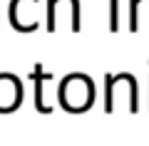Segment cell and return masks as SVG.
Masks as SVG:
<instances>
[{"label":"cell","instance_id":"cell-1","mask_svg":"<svg viewBox=\"0 0 149 146\" xmlns=\"http://www.w3.org/2000/svg\"><path fill=\"white\" fill-rule=\"evenodd\" d=\"M95 102V82L82 72H72L60 82V104L65 111H87Z\"/></svg>","mask_w":149,"mask_h":146},{"label":"cell","instance_id":"cell-2","mask_svg":"<svg viewBox=\"0 0 149 146\" xmlns=\"http://www.w3.org/2000/svg\"><path fill=\"white\" fill-rule=\"evenodd\" d=\"M37 0H13L10 3V25L17 32H32L37 30Z\"/></svg>","mask_w":149,"mask_h":146},{"label":"cell","instance_id":"cell-3","mask_svg":"<svg viewBox=\"0 0 149 146\" xmlns=\"http://www.w3.org/2000/svg\"><path fill=\"white\" fill-rule=\"evenodd\" d=\"M22 104V84L15 74H0V114H10Z\"/></svg>","mask_w":149,"mask_h":146},{"label":"cell","instance_id":"cell-4","mask_svg":"<svg viewBox=\"0 0 149 146\" xmlns=\"http://www.w3.org/2000/svg\"><path fill=\"white\" fill-rule=\"evenodd\" d=\"M32 79H35V109L40 111V114H52V104L45 102V82H50L52 74H45L42 64L37 62L35 69H32Z\"/></svg>","mask_w":149,"mask_h":146},{"label":"cell","instance_id":"cell-5","mask_svg":"<svg viewBox=\"0 0 149 146\" xmlns=\"http://www.w3.org/2000/svg\"><path fill=\"white\" fill-rule=\"evenodd\" d=\"M57 5H60V0H47V15H45L47 32H55V27H57Z\"/></svg>","mask_w":149,"mask_h":146},{"label":"cell","instance_id":"cell-6","mask_svg":"<svg viewBox=\"0 0 149 146\" xmlns=\"http://www.w3.org/2000/svg\"><path fill=\"white\" fill-rule=\"evenodd\" d=\"M144 0H129V30L137 32L139 30V5Z\"/></svg>","mask_w":149,"mask_h":146},{"label":"cell","instance_id":"cell-7","mask_svg":"<svg viewBox=\"0 0 149 146\" xmlns=\"http://www.w3.org/2000/svg\"><path fill=\"white\" fill-rule=\"evenodd\" d=\"M119 30V0H109V32Z\"/></svg>","mask_w":149,"mask_h":146}]
</instances>
